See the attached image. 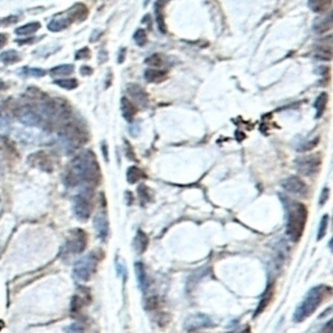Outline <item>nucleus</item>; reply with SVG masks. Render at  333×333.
Here are the masks:
<instances>
[{"instance_id":"f3484780","label":"nucleus","mask_w":333,"mask_h":333,"mask_svg":"<svg viewBox=\"0 0 333 333\" xmlns=\"http://www.w3.org/2000/svg\"><path fill=\"white\" fill-rule=\"evenodd\" d=\"M168 78L166 71H160L158 68H150L144 71V80L150 83H160Z\"/></svg>"},{"instance_id":"2eb2a0df","label":"nucleus","mask_w":333,"mask_h":333,"mask_svg":"<svg viewBox=\"0 0 333 333\" xmlns=\"http://www.w3.org/2000/svg\"><path fill=\"white\" fill-rule=\"evenodd\" d=\"M29 162H30L33 166L41 168V169L45 170L52 169V163H51V160H49L48 155H47L46 152H37V154H33V155H30Z\"/></svg>"},{"instance_id":"4be33fe9","label":"nucleus","mask_w":333,"mask_h":333,"mask_svg":"<svg viewBox=\"0 0 333 333\" xmlns=\"http://www.w3.org/2000/svg\"><path fill=\"white\" fill-rule=\"evenodd\" d=\"M271 298H272V286H268L267 290L264 291V294L262 295L261 302H259V306H258L257 311H255V316H258L259 314H262L264 309L268 306V303L271 302Z\"/></svg>"},{"instance_id":"2f4dec72","label":"nucleus","mask_w":333,"mask_h":333,"mask_svg":"<svg viewBox=\"0 0 333 333\" xmlns=\"http://www.w3.org/2000/svg\"><path fill=\"white\" fill-rule=\"evenodd\" d=\"M134 41L138 46H144L147 43V35H146V31L143 29H137L136 33H134Z\"/></svg>"},{"instance_id":"1a4fd4ad","label":"nucleus","mask_w":333,"mask_h":333,"mask_svg":"<svg viewBox=\"0 0 333 333\" xmlns=\"http://www.w3.org/2000/svg\"><path fill=\"white\" fill-rule=\"evenodd\" d=\"M281 185L284 188L288 193L295 194V195H302V197H306L307 195V185L305 182L301 180L299 177H295V176H291V177L285 178L284 181L281 182Z\"/></svg>"},{"instance_id":"a18cd8bd","label":"nucleus","mask_w":333,"mask_h":333,"mask_svg":"<svg viewBox=\"0 0 333 333\" xmlns=\"http://www.w3.org/2000/svg\"><path fill=\"white\" fill-rule=\"evenodd\" d=\"M4 89H5V83L1 82V81H0V91L4 90Z\"/></svg>"},{"instance_id":"6e6552de","label":"nucleus","mask_w":333,"mask_h":333,"mask_svg":"<svg viewBox=\"0 0 333 333\" xmlns=\"http://www.w3.org/2000/svg\"><path fill=\"white\" fill-rule=\"evenodd\" d=\"M87 239L86 233L81 229H74L71 232L64 247H63V254L65 255H76V254L82 253L85 247H86Z\"/></svg>"},{"instance_id":"ddd939ff","label":"nucleus","mask_w":333,"mask_h":333,"mask_svg":"<svg viewBox=\"0 0 333 333\" xmlns=\"http://www.w3.org/2000/svg\"><path fill=\"white\" fill-rule=\"evenodd\" d=\"M72 24L71 19H69L67 13H60V15L55 16L51 23L48 24V30L53 31V33H57V31H61L67 29Z\"/></svg>"},{"instance_id":"39448f33","label":"nucleus","mask_w":333,"mask_h":333,"mask_svg":"<svg viewBox=\"0 0 333 333\" xmlns=\"http://www.w3.org/2000/svg\"><path fill=\"white\" fill-rule=\"evenodd\" d=\"M322 166V156L320 154H314V155L299 156L295 160V168L299 173L306 177H312L318 173Z\"/></svg>"},{"instance_id":"4468645a","label":"nucleus","mask_w":333,"mask_h":333,"mask_svg":"<svg viewBox=\"0 0 333 333\" xmlns=\"http://www.w3.org/2000/svg\"><path fill=\"white\" fill-rule=\"evenodd\" d=\"M65 13H67V16L71 19L72 23L73 21H83V20H86L87 15H89V9H87L85 4L77 3L71 9L65 12Z\"/></svg>"},{"instance_id":"c03bdc74","label":"nucleus","mask_w":333,"mask_h":333,"mask_svg":"<svg viewBox=\"0 0 333 333\" xmlns=\"http://www.w3.org/2000/svg\"><path fill=\"white\" fill-rule=\"evenodd\" d=\"M103 154L106 156V160H108V147H107V143H103Z\"/></svg>"},{"instance_id":"393cba45","label":"nucleus","mask_w":333,"mask_h":333,"mask_svg":"<svg viewBox=\"0 0 333 333\" xmlns=\"http://www.w3.org/2000/svg\"><path fill=\"white\" fill-rule=\"evenodd\" d=\"M144 177V173L138 168V166H130L126 172V178H128L129 184H136Z\"/></svg>"},{"instance_id":"ea45409f","label":"nucleus","mask_w":333,"mask_h":333,"mask_svg":"<svg viewBox=\"0 0 333 333\" xmlns=\"http://www.w3.org/2000/svg\"><path fill=\"white\" fill-rule=\"evenodd\" d=\"M7 39H8L7 35L1 34V33H0V48L5 46V43H7Z\"/></svg>"},{"instance_id":"a19ab883","label":"nucleus","mask_w":333,"mask_h":333,"mask_svg":"<svg viewBox=\"0 0 333 333\" xmlns=\"http://www.w3.org/2000/svg\"><path fill=\"white\" fill-rule=\"evenodd\" d=\"M34 41H35L34 38H29V39H17L16 42H17L19 45H25V43H33Z\"/></svg>"},{"instance_id":"58836bf2","label":"nucleus","mask_w":333,"mask_h":333,"mask_svg":"<svg viewBox=\"0 0 333 333\" xmlns=\"http://www.w3.org/2000/svg\"><path fill=\"white\" fill-rule=\"evenodd\" d=\"M328 193H330V190H328V188H326L324 189V194L322 193V199H320V205H323V203H326V201L328 199Z\"/></svg>"},{"instance_id":"72a5a7b5","label":"nucleus","mask_w":333,"mask_h":333,"mask_svg":"<svg viewBox=\"0 0 333 333\" xmlns=\"http://www.w3.org/2000/svg\"><path fill=\"white\" fill-rule=\"evenodd\" d=\"M144 63L148 65H154V67H162V65H163L162 56H160V55H156V53L155 55H151L150 57H147Z\"/></svg>"},{"instance_id":"6ab92c4d","label":"nucleus","mask_w":333,"mask_h":333,"mask_svg":"<svg viewBox=\"0 0 333 333\" xmlns=\"http://www.w3.org/2000/svg\"><path fill=\"white\" fill-rule=\"evenodd\" d=\"M332 0H309V7L315 13H326L330 11Z\"/></svg>"},{"instance_id":"f8f14e48","label":"nucleus","mask_w":333,"mask_h":333,"mask_svg":"<svg viewBox=\"0 0 333 333\" xmlns=\"http://www.w3.org/2000/svg\"><path fill=\"white\" fill-rule=\"evenodd\" d=\"M94 228L95 232H96V236L102 241H106L107 237H108V232H110V224H108V220H107V216L100 212L98 215H95L94 217Z\"/></svg>"},{"instance_id":"bb28decb","label":"nucleus","mask_w":333,"mask_h":333,"mask_svg":"<svg viewBox=\"0 0 333 333\" xmlns=\"http://www.w3.org/2000/svg\"><path fill=\"white\" fill-rule=\"evenodd\" d=\"M73 71H74V67L72 64H64L55 67L49 71V73L52 76H68V74H72Z\"/></svg>"},{"instance_id":"f03ea898","label":"nucleus","mask_w":333,"mask_h":333,"mask_svg":"<svg viewBox=\"0 0 333 333\" xmlns=\"http://www.w3.org/2000/svg\"><path fill=\"white\" fill-rule=\"evenodd\" d=\"M307 221V208L301 202L290 201L286 206V235L293 242L302 237Z\"/></svg>"},{"instance_id":"f704fd0d","label":"nucleus","mask_w":333,"mask_h":333,"mask_svg":"<svg viewBox=\"0 0 333 333\" xmlns=\"http://www.w3.org/2000/svg\"><path fill=\"white\" fill-rule=\"evenodd\" d=\"M19 17L17 16H9L7 19H0V26H9L12 24L17 23Z\"/></svg>"},{"instance_id":"9b49d317","label":"nucleus","mask_w":333,"mask_h":333,"mask_svg":"<svg viewBox=\"0 0 333 333\" xmlns=\"http://www.w3.org/2000/svg\"><path fill=\"white\" fill-rule=\"evenodd\" d=\"M212 320L208 318L207 315L203 314H195L191 315L190 318L186 319L185 330L188 331H195L199 328H206V327H211Z\"/></svg>"},{"instance_id":"dca6fc26","label":"nucleus","mask_w":333,"mask_h":333,"mask_svg":"<svg viewBox=\"0 0 333 333\" xmlns=\"http://www.w3.org/2000/svg\"><path fill=\"white\" fill-rule=\"evenodd\" d=\"M320 45L316 46V57L323 60L332 59V37H328L324 41H319Z\"/></svg>"},{"instance_id":"37998d69","label":"nucleus","mask_w":333,"mask_h":333,"mask_svg":"<svg viewBox=\"0 0 333 333\" xmlns=\"http://www.w3.org/2000/svg\"><path fill=\"white\" fill-rule=\"evenodd\" d=\"M125 52H126V49H125V48H121V49H120V56H119V64H121L122 61H124Z\"/></svg>"},{"instance_id":"a878e982","label":"nucleus","mask_w":333,"mask_h":333,"mask_svg":"<svg viewBox=\"0 0 333 333\" xmlns=\"http://www.w3.org/2000/svg\"><path fill=\"white\" fill-rule=\"evenodd\" d=\"M147 236L144 235L142 231H138L136 238H134V247L138 253H143L146 247H147Z\"/></svg>"},{"instance_id":"7ed1b4c3","label":"nucleus","mask_w":333,"mask_h":333,"mask_svg":"<svg viewBox=\"0 0 333 333\" xmlns=\"http://www.w3.org/2000/svg\"><path fill=\"white\" fill-rule=\"evenodd\" d=\"M331 294V288L327 285H318L311 289L307 295L305 297L299 306L295 309V312L293 315V320L295 323H301L306 320L309 316L314 314L316 309L320 306V303L324 301L327 295Z\"/></svg>"},{"instance_id":"cd10ccee","label":"nucleus","mask_w":333,"mask_h":333,"mask_svg":"<svg viewBox=\"0 0 333 333\" xmlns=\"http://www.w3.org/2000/svg\"><path fill=\"white\" fill-rule=\"evenodd\" d=\"M53 83L63 89H67V90H73L78 86V81L74 78H61V80H56Z\"/></svg>"},{"instance_id":"473e14b6","label":"nucleus","mask_w":333,"mask_h":333,"mask_svg":"<svg viewBox=\"0 0 333 333\" xmlns=\"http://www.w3.org/2000/svg\"><path fill=\"white\" fill-rule=\"evenodd\" d=\"M327 227H328V215H324L322 217V221H320V225H319V232H318V241L326 236L327 233Z\"/></svg>"},{"instance_id":"f257e3e1","label":"nucleus","mask_w":333,"mask_h":333,"mask_svg":"<svg viewBox=\"0 0 333 333\" xmlns=\"http://www.w3.org/2000/svg\"><path fill=\"white\" fill-rule=\"evenodd\" d=\"M102 173L96 162L95 154L85 150L73 159L64 176V182L68 186L83 185L85 188H94L100 182Z\"/></svg>"},{"instance_id":"9d476101","label":"nucleus","mask_w":333,"mask_h":333,"mask_svg":"<svg viewBox=\"0 0 333 333\" xmlns=\"http://www.w3.org/2000/svg\"><path fill=\"white\" fill-rule=\"evenodd\" d=\"M126 93L129 96L134 100V103L140 104L141 107H147L148 106V95L147 93L137 83H129L126 86Z\"/></svg>"},{"instance_id":"e433bc0d","label":"nucleus","mask_w":333,"mask_h":333,"mask_svg":"<svg viewBox=\"0 0 333 333\" xmlns=\"http://www.w3.org/2000/svg\"><path fill=\"white\" fill-rule=\"evenodd\" d=\"M332 327H333V322L332 320H328V322L326 323V326L322 328L320 333H332Z\"/></svg>"},{"instance_id":"0eeeda50","label":"nucleus","mask_w":333,"mask_h":333,"mask_svg":"<svg viewBox=\"0 0 333 333\" xmlns=\"http://www.w3.org/2000/svg\"><path fill=\"white\" fill-rule=\"evenodd\" d=\"M91 189L85 188L82 193L74 198V214L80 220H86L91 216L93 212V201H91Z\"/></svg>"},{"instance_id":"aec40b11","label":"nucleus","mask_w":333,"mask_h":333,"mask_svg":"<svg viewBox=\"0 0 333 333\" xmlns=\"http://www.w3.org/2000/svg\"><path fill=\"white\" fill-rule=\"evenodd\" d=\"M134 268H136V276L137 280H138V284H140V288L142 290H146V288H147V277H146V271H144L143 263L137 262L136 264H134Z\"/></svg>"},{"instance_id":"5701e85b","label":"nucleus","mask_w":333,"mask_h":333,"mask_svg":"<svg viewBox=\"0 0 333 333\" xmlns=\"http://www.w3.org/2000/svg\"><path fill=\"white\" fill-rule=\"evenodd\" d=\"M327 102H328V95L326 94V93H323V94H320L316 98V100H315V110H316V119L322 118V115L324 114V111H326V106H327Z\"/></svg>"},{"instance_id":"412c9836","label":"nucleus","mask_w":333,"mask_h":333,"mask_svg":"<svg viewBox=\"0 0 333 333\" xmlns=\"http://www.w3.org/2000/svg\"><path fill=\"white\" fill-rule=\"evenodd\" d=\"M163 4L164 1L163 0H160V1H158L155 5V15H156V25H158V27H159V30L163 33V34H166V23H164V13H163Z\"/></svg>"},{"instance_id":"423d86ee","label":"nucleus","mask_w":333,"mask_h":333,"mask_svg":"<svg viewBox=\"0 0 333 333\" xmlns=\"http://www.w3.org/2000/svg\"><path fill=\"white\" fill-rule=\"evenodd\" d=\"M96 263H98V261H96V257L94 254H87L86 257L81 258L73 268L74 277L81 281H89L93 276V273L95 272Z\"/></svg>"},{"instance_id":"79ce46f5","label":"nucleus","mask_w":333,"mask_h":333,"mask_svg":"<svg viewBox=\"0 0 333 333\" xmlns=\"http://www.w3.org/2000/svg\"><path fill=\"white\" fill-rule=\"evenodd\" d=\"M81 72H82V74L89 76V74H91V72H93V69L89 68V67H82V68H81Z\"/></svg>"},{"instance_id":"c9c22d12","label":"nucleus","mask_w":333,"mask_h":333,"mask_svg":"<svg viewBox=\"0 0 333 333\" xmlns=\"http://www.w3.org/2000/svg\"><path fill=\"white\" fill-rule=\"evenodd\" d=\"M89 57H90V49L87 48V47L80 49V51L76 53L77 60H80V59H89Z\"/></svg>"},{"instance_id":"b1692460","label":"nucleus","mask_w":333,"mask_h":333,"mask_svg":"<svg viewBox=\"0 0 333 333\" xmlns=\"http://www.w3.org/2000/svg\"><path fill=\"white\" fill-rule=\"evenodd\" d=\"M41 27V24L39 23H30L24 25V26H20L16 29V34L17 35H31L34 34L35 31L39 30Z\"/></svg>"},{"instance_id":"c85d7f7f","label":"nucleus","mask_w":333,"mask_h":333,"mask_svg":"<svg viewBox=\"0 0 333 333\" xmlns=\"http://www.w3.org/2000/svg\"><path fill=\"white\" fill-rule=\"evenodd\" d=\"M0 59H1V61H4V63H7V64H12V63L19 61L20 56L16 51L9 49V51H5V52L1 53V55H0Z\"/></svg>"},{"instance_id":"20e7f679","label":"nucleus","mask_w":333,"mask_h":333,"mask_svg":"<svg viewBox=\"0 0 333 333\" xmlns=\"http://www.w3.org/2000/svg\"><path fill=\"white\" fill-rule=\"evenodd\" d=\"M59 136L63 140V142L72 150L78 148L83 143H86L87 141L86 133L82 129V126L74 121H69V120L60 125Z\"/></svg>"},{"instance_id":"a211bd4d","label":"nucleus","mask_w":333,"mask_h":333,"mask_svg":"<svg viewBox=\"0 0 333 333\" xmlns=\"http://www.w3.org/2000/svg\"><path fill=\"white\" fill-rule=\"evenodd\" d=\"M121 110H122V116H124L125 120H128V121H132L133 119H134V116L137 115V107L136 104L132 102V100H129L128 98H122L121 99Z\"/></svg>"},{"instance_id":"c756f323","label":"nucleus","mask_w":333,"mask_h":333,"mask_svg":"<svg viewBox=\"0 0 333 333\" xmlns=\"http://www.w3.org/2000/svg\"><path fill=\"white\" fill-rule=\"evenodd\" d=\"M315 31L316 33H326V31H330L331 29H332V17H328V19H326L323 23H319L316 24L314 26Z\"/></svg>"},{"instance_id":"4c0bfd02","label":"nucleus","mask_w":333,"mask_h":333,"mask_svg":"<svg viewBox=\"0 0 333 333\" xmlns=\"http://www.w3.org/2000/svg\"><path fill=\"white\" fill-rule=\"evenodd\" d=\"M319 142V138H316V140L314 141V142H310V143H307L305 147H301L299 148V151H306V150H310V148H312V147H315V144L318 143Z\"/></svg>"},{"instance_id":"7c9ffc66","label":"nucleus","mask_w":333,"mask_h":333,"mask_svg":"<svg viewBox=\"0 0 333 333\" xmlns=\"http://www.w3.org/2000/svg\"><path fill=\"white\" fill-rule=\"evenodd\" d=\"M20 72L23 73L24 76H31V77H43L46 74L45 69H39V68H23Z\"/></svg>"}]
</instances>
